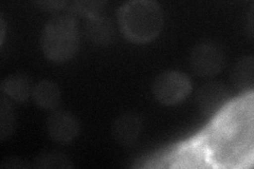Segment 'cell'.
<instances>
[{"label": "cell", "mask_w": 254, "mask_h": 169, "mask_svg": "<svg viewBox=\"0 0 254 169\" xmlns=\"http://www.w3.org/2000/svg\"><path fill=\"white\" fill-rule=\"evenodd\" d=\"M118 22L126 39L134 44H147L160 34L163 12L153 0H131L118 10Z\"/></svg>", "instance_id": "obj_1"}, {"label": "cell", "mask_w": 254, "mask_h": 169, "mask_svg": "<svg viewBox=\"0 0 254 169\" xmlns=\"http://www.w3.org/2000/svg\"><path fill=\"white\" fill-rule=\"evenodd\" d=\"M78 28L73 16L61 15L45 25L42 33V49L46 57L57 63L70 60L78 49Z\"/></svg>", "instance_id": "obj_2"}, {"label": "cell", "mask_w": 254, "mask_h": 169, "mask_svg": "<svg viewBox=\"0 0 254 169\" xmlns=\"http://www.w3.org/2000/svg\"><path fill=\"white\" fill-rule=\"evenodd\" d=\"M192 82L181 71H165L159 74L153 83L155 99L165 106H174L185 101L192 92Z\"/></svg>", "instance_id": "obj_3"}, {"label": "cell", "mask_w": 254, "mask_h": 169, "mask_svg": "<svg viewBox=\"0 0 254 169\" xmlns=\"http://www.w3.org/2000/svg\"><path fill=\"white\" fill-rule=\"evenodd\" d=\"M226 65V55L220 46L212 42L197 44L190 54V66L200 77H213Z\"/></svg>", "instance_id": "obj_4"}, {"label": "cell", "mask_w": 254, "mask_h": 169, "mask_svg": "<svg viewBox=\"0 0 254 169\" xmlns=\"http://www.w3.org/2000/svg\"><path fill=\"white\" fill-rule=\"evenodd\" d=\"M81 130L78 118L67 110H55L47 119V133L49 138L62 145L72 143Z\"/></svg>", "instance_id": "obj_5"}, {"label": "cell", "mask_w": 254, "mask_h": 169, "mask_svg": "<svg viewBox=\"0 0 254 169\" xmlns=\"http://www.w3.org/2000/svg\"><path fill=\"white\" fill-rule=\"evenodd\" d=\"M228 88L219 82H209L202 85L196 95V102L202 114L213 116L229 103Z\"/></svg>", "instance_id": "obj_6"}, {"label": "cell", "mask_w": 254, "mask_h": 169, "mask_svg": "<svg viewBox=\"0 0 254 169\" xmlns=\"http://www.w3.org/2000/svg\"><path fill=\"white\" fill-rule=\"evenodd\" d=\"M142 129V117L136 112L129 111L117 117L113 127V134L119 144L130 146L139 139Z\"/></svg>", "instance_id": "obj_7"}, {"label": "cell", "mask_w": 254, "mask_h": 169, "mask_svg": "<svg viewBox=\"0 0 254 169\" xmlns=\"http://www.w3.org/2000/svg\"><path fill=\"white\" fill-rule=\"evenodd\" d=\"M85 35L93 45L107 46L115 37L114 26L107 16L100 12L86 18Z\"/></svg>", "instance_id": "obj_8"}, {"label": "cell", "mask_w": 254, "mask_h": 169, "mask_svg": "<svg viewBox=\"0 0 254 169\" xmlns=\"http://www.w3.org/2000/svg\"><path fill=\"white\" fill-rule=\"evenodd\" d=\"M32 100L39 108L55 110L61 104L62 91L60 86L51 79H43L33 86Z\"/></svg>", "instance_id": "obj_9"}, {"label": "cell", "mask_w": 254, "mask_h": 169, "mask_svg": "<svg viewBox=\"0 0 254 169\" xmlns=\"http://www.w3.org/2000/svg\"><path fill=\"white\" fill-rule=\"evenodd\" d=\"M0 88L7 98L19 104L26 103L33 90V86L29 77L21 73H14L6 76L1 82Z\"/></svg>", "instance_id": "obj_10"}, {"label": "cell", "mask_w": 254, "mask_h": 169, "mask_svg": "<svg viewBox=\"0 0 254 169\" xmlns=\"http://www.w3.org/2000/svg\"><path fill=\"white\" fill-rule=\"evenodd\" d=\"M231 83L242 91H249L254 86V59L252 56H244L238 59L230 72Z\"/></svg>", "instance_id": "obj_11"}, {"label": "cell", "mask_w": 254, "mask_h": 169, "mask_svg": "<svg viewBox=\"0 0 254 169\" xmlns=\"http://www.w3.org/2000/svg\"><path fill=\"white\" fill-rule=\"evenodd\" d=\"M35 168H72L73 163L71 159L60 151H44L35 159L33 165Z\"/></svg>", "instance_id": "obj_12"}, {"label": "cell", "mask_w": 254, "mask_h": 169, "mask_svg": "<svg viewBox=\"0 0 254 169\" xmlns=\"http://www.w3.org/2000/svg\"><path fill=\"white\" fill-rule=\"evenodd\" d=\"M0 139L4 141L9 139L15 126V115L12 104L5 96L0 99Z\"/></svg>", "instance_id": "obj_13"}, {"label": "cell", "mask_w": 254, "mask_h": 169, "mask_svg": "<svg viewBox=\"0 0 254 169\" xmlns=\"http://www.w3.org/2000/svg\"><path fill=\"white\" fill-rule=\"evenodd\" d=\"M104 4L103 1H74L71 3V11L75 14L85 16L86 18L100 13L101 7Z\"/></svg>", "instance_id": "obj_14"}, {"label": "cell", "mask_w": 254, "mask_h": 169, "mask_svg": "<svg viewBox=\"0 0 254 169\" xmlns=\"http://www.w3.org/2000/svg\"><path fill=\"white\" fill-rule=\"evenodd\" d=\"M26 167H30V165H28L25 161H22L21 159L16 158V157L6 158L2 161L1 163V168H26Z\"/></svg>", "instance_id": "obj_15"}, {"label": "cell", "mask_w": 254, "mask_h": 169, "mask_svg": "<svg viewBox=\"0 0 254 169\" xmlns=\"http://www.w3.org/2000/svg\"><path fill=\"white\" fill-rule=\"evenodd\" d=\"M39 5H42L43 7H46L47 10H61L62 7L65 5H68V2L66 1H41L37 2Z\"/></svg>", "instance_id": "obj_16"}]
</instances>
